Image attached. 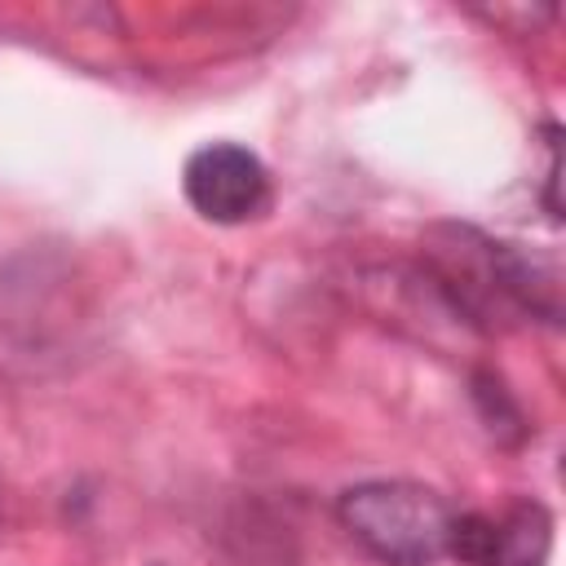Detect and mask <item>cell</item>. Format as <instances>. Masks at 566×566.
I'll list each match as a JSON object with an SVG mask.
<instances>
[{
    "label": "cell",
    "mask_w": 566,
    "mask_h": 566,
    "mask_svg": "<svg viewBox=\"0 0 566 566\" xmlns=\"http://www.w3.org/2000/svg\"><path fill=\"white\" fill-rule=\"evenodd\" d=\"M451 504L420 482H358L340 491V526L385 566H433L447 553Z\"/></svg>",
    "instance_id": "2"
},
{
    "label": "cell",
    "mask_w": 566,
    "mask_h": 566,
    "mask_svg": "<svg viewBox=\"0 0 566 566\" xmlns=\"http://www.w3.org/2000/svg\"><path fill=\"white\" fill-rule=\"evenodd\" d=\"M429 270L451 305L482 327L513 314H544L557 323V283L513 243H495L469 226H438L429 234Z\"/></svg>",
    "instance_id": "1"
},
{
    "label": "cell",
    "mask_w": 566,
    "mask_h": 566,
    "mask_svg": "<svg viewBox=\"0 0 566 566\" xmlns=\"http://www.w3.org/2000/svg\"><path fill=\"white\" fill-rule=\"evenodd\" d=\"M181 190H186L190 208L217 226L248 221L270 203L265 164L248 146H234V142L199 146L181 168Z\"/></svg>",
    "instance_id": "3"
},
{
    "label": "cell",
    "mask_w": 566,
    "mask_h": 566,
    "mask_svg": "<svg viewBox=\"0 0 566 566\" xmlns=\"http://www.w3.org/2000/svg\"><path fill=\"white\" fill-rule=\"evenodd\" d=\"M553 539V522L535 500L509 504L491 517V562L486 566H544Z\"/></svg>",
    "instance_id": "4"
}]
</instances>
